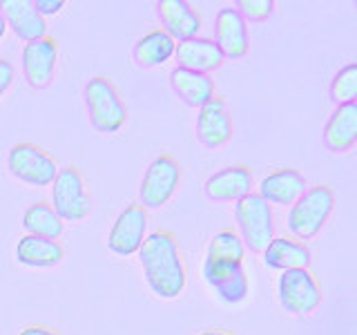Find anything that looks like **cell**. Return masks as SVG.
I'll return each mask as SVG.
<instances>
[{"label": "cell", "mask_w": 357, "mask_h": 335, "mask_svg": "<svg viewBox=\"0 0 357 335\" xmlns=\"http://www.w3.org/2000/svg\"><path fill=\"white\" fill-rule=\"evenodd\" d=\"M22 228L27 230V234L33 237H45L59 241L63 237L65 221L56 215V210L47 201H36L33 206H29L22 215Z\"/></svg>", "instance_id": "obj_24"}, {"label": "cell", "mask_w": 357, "mask_h": 335, "mask_svg": "<svg viewBox=\"0 0 357 335\" xmlns=\"http://www.w3.org/2000/svg\"><path fill=\"white\" fill-rule=\"evenodd\" d=\"M215 43L228 59H241L250 52V38L245 18L237 7H223L215 18Z\"/></svg>", "instance_id": "obj_12"}, {"label": "cell", "mask_w": 357, "mask_h": 335, "mask_svg": "<svg viewBox=\"0 0 357 335\" xmlns=\"http://www.w3.org/2000/svg\"><path fill=\"white\" fill-rule=\"evenodd\" d=\"M206 195L215 201H239L250 195L252 170L248 165H230L208 177Z\"/></svg>", "instance_id": "obj_16"}, {"label": "cell", "mask_w": 357, "mask_h": 335, "mask_svg": "<svg viewBox=\"0 0 357 335\" xmlns=\"http://www.w3.org/2000/svg\"><path fill=\"white\" fill-rule=\"evenodd\" d=\"M16 260L29 268H52L65 260V246L54 239L25 234L16 244Z\"/></svg>", "instance_id": "obj_22"}, {"label": "cell", "mask_w": 357, "mask_h": 335, "mask_svg": "<svg viewBox=\"0 0 357 335\" xmlns=\"http://www.w3.org/2000/svg\"><path fill=\"white\" fill-rule=\"evenodd\" d=\"M197 137L206 148H219V145L228 143L232 137V117L226 107V100L221 96H215L199 107L197 114Z\"/></svg>", "instance_id": "obj_14"}, {"label": "cell", "mask_w": 357, "mask_h": 335, "mask_svg": "<svg viewBox=\"0 0 357 335\" xmlns=\"http://www.w3.org/2000/svg\"><path fill=\"white\" fill-rule=\"evenodd\" d=\"M11 83H14V65L7 59H0V98L11 87Z\"/></svg>", "instance_id": "obj_29"}, {"label": "cell", "mask_w": 357, "mask_h": 335, "mask_svg": "<svg viewBox=\"0 0 357 335\" xmlns=\"http://www.w3.org/2000/svg\"><path fill=\"white\" fill-rule=\"evenodd\" d=\"M52 206L67 223H81L89 215L87 184L76 165H65L56 174L52 184Z\"/></svg>", "instance_id": "obj_5"}, {"label": "cell", "mask_w": 357, "mask_h": 335, "mask_svg": "<svg viewBox=\"0 0 357 335\" xmlns=\"http://www.w3.org/2000/svg\"><path fill=\"white\" fill-rule=\"evenodd\" d=\"M18 335H63V333L54 331L50 327H25Z\"/></svg>", "instance_id": "obj_30"}, {"label": "cell", "mask_w": 357, "mask_h": 335, "mask_svg": "<svg viewBox=\"0 0 357 335\" xmlns=\"http://www.w3.org/2000/svg\"><path fill=\"white\" fill-rule=\"evenodd\" d=\"M234 219L239 226V237L243 246H248L252 253H264L268 244L275 239V223L273 210L266 201L250 193L234 206Z\"/></svg>", "instance_id": "obj_4"}, {"label": "cell", "mask_w": 357, "mask_h": 335, "mask_svg": "<svg viewBox=\"0 0 357 335\" xmlns=\"http://www.w3.org/2000/svg\"><path fill=\"white\" fill-rule=\"evenodd\" d=\"M331 98L337 105L357 103V63L344 65L331 83Z\"/></svg>", "instance_id": "obj_26"}, {"label": "cell", "mask_w": 357, "mask_h": 335, "mask_svg": "<svg viewBox=\"0 0 357 335\" xmlns=\"http://www.w3.org/2000/svg\"><path fill=\"white\" fill-rule=\"evenodd\" d=\"M273 9H275L273 0H239L237 3L239 14L250 20H264L273 14Z\"/></svg>", "instance_id": "obj_27"}, {"label": "cell", "mask_w": 357, "mask_h": 335, "mask_svg": "<svg viewBox=\"0 0 357 335\" xmlns=\"http://www.w3.org/2000/svg\"><path fill=\"white\" fill-rule=\"evenodd\" d=\"M5 31H7V20H5V14H3V9H0V40H3Z\"/></svg>", "instance_id": "obj_32"}, {"label": "cell", "mask_w": 357, "mask_h": 335, "mask_svg": "<svg viewBox=\"0 0 357 335\" xmlns=\"http://www.w3.org/2000/svg\"><path fill=\"white\" fill-rule=\"evenodd\" d=\"M174 56L178 61V67H185V70L208 74L212 70H219L226 61V56L219 50V45L210 38H190L183 43H176Z\"/></svg>", "instance_id": "obj_17"}, {"label": "cell", "mask_w": 357, "mask_h": 335, "mask_svg": "<svg viewBox=\"0 0 357 335\" xmlns=\"http://www.w3.org/2000/svg\"><path fill=\"white\" fill-rule=\"evenodd\" d=\"M264 264L275 271H301L310 264V251L295 237H275L264 251Z\"/></svg>", "instance_id": "obj_19"}, {"label": "cell", "mask_w": 357, "mask_h": 335, "mask_svg": "<svg viewBox=\"0 0 357 335\" xmlns=\"http://www.w3.org/2000/svg\"><path fill=\"white\" fill-rule=\"evenodd\" d=\"M279 304L290 315H310L321 304V286L308 268L301 271H286L277 282Z\"/></svg>", "instance_id": "obj_7"}, {"label": "cell", "mask_w": 357, "mask_h": 335, "mask_svg": "<svg viewBox=\"0 0 357 335\" xmlns=\"http://www.w3.org/2000/svg\"><path fill=\"white\" fill-rule=\"evenodd\" d=\"M33 7H36V11L43 18H47V16L61 14V11L65 9V3H63V0H36Z\"/></svg>", "instance_id": "obj_28"}, {"label": "cell", "mask_w": 357, "mask_h": 335, "mask_svg": "<svg viewBox=\"0 0 357 335\" xmlns=\"http://www.w3.org/2000/svg\"><path fill=\"white\" fill-rule=\"evenodd\" d=\"M208 260L215 262H230V264H243L245 260V246L237 230H221L212 237L208 246Z\"/></svg>", "instance_id": "obj_25"}, {"label": "cell", "mask_w": 357, "mask_h": 335, "mask_svg": "<svg viewBox=\"0 0 357 335\" xmlns=\"http://www.w3.org/2000/svg\"><path fill=\"white\" fill-rule=\"evenodd\" d=\"M0 9L5 14L7 27H11V31L20 40L33 43L47 36V20L38 14L36 7L29 0H5Z\"/></svg>", "instance_id": "obj_15"}, {"label": "cell", "mask_w": 357, "mask_h": 335, "mask_svg": "<svg viewBox=\"0 0 357 335\" xmlns=\"http://www.w3.org/2000/svg\"><path fill=\"white\" fill-rule=\"evenodd\" d=\"M181 184V163L172 154H161L148 165L141 181V206L161 208L170 201Z\"/></svg>", "instance_id": "obj_8"}, {"label": "cell", "mask_w": 357, "mask_h": 335, "mask_svg": "<svg viewBox=\"0 0 357 335\" xmlns=\"http://www.w3.org/2000/svg\"><path fill=\"white\" fill-rule=\"evenodd\" d=\"M324 143L333 152H344L357 143V103L337 105L324 128Z\"/></svg>", "instance_id": "obj_21"}, {"label": "cell", "mask_w": 357, "mask_h": 335, "mask_svg": "<svg viewBox=\"0 0 357 335\" xmlns=\"http://www.w3.org/2000/svg\"><path fill=\"white\" fill-rule=\"evenodd\" d=\"M204 279L217 290V295L226 304H239L248 297V275H245L243 264H230V262H215L204 260Z\"/></svg>", "instance_id": "obj_10"}, {"label": "cell", "mask_w": 357, "mask_h": 335, "mask_svg": "<svg viewBox=\"0 0 357 335\" xmlns=\"http://www.w3.org/2000/svg\"><path fill=\"white\" fill-rule=\"evenodd\" d=\"M176 40L165 29H152L137 43L134 61L141 67H159L174 56Z\"/></svg>", "instance_id": "obj_23"}, {"label": "cell", "mask_w": 357, "mask_h": 335, "mask_svg": "<svg viewBox=\"0 0 357 335\" xmlns=\"http://www.w3.org/2000/svg\"><path fill=\"white\" fill-rule=\"evenodd\" d=\"M141 266L152 293L161 299H174L185 288V264L178 239L170 230H154L139 251Z\"/></svg>", "instance_id": "obj_1"}, {"label": "cell", "mask_w": 357, "mask_h": 335, "mask_svg": "<svg viewBox=\"0 0 357 335\" xmlns=\"http://www.w3.org/2000/svg\"><path fill=\"white\" fill-rule=\"evenodd\" d=\"M170 83L178 98L190 107H204L215 98V83L208 74L185 70V67H174L170 74Z\"/></svg>", "instance_id": "obj_20"}, {"label": "cell", "mask_w": 357, "mask_h": 335, "mask_svg": "<svg viewBox=\"0 0 357 335\" xmlns=\"http://www.w3.org/2000/svg\"><path fill=\"white\" fill-rule=\"evenodd\" d=\"M159 16L163 22V29L178 43L197 38L201 29L199 11L192 5L183 3V0H161Z\"/></svg>", "instance_id": "obj_18"}, {"label": "cell", "mask_w": 357, "mask_h": 335, "mask_svg": "<svg viewBox=\"0 0 357 335\" xmlns=\"http://www.w3.org/2000/svg\"><path fill=\"white\" fill-rule=\"evenodd\" d=\"M83 96H85L89 121H92L96 132L114 134L126 126V119H128L126 103H123L119 89L114 87V83H112L109 78L105 76L89 78L85 83Z\"/></svg>", "instance_id": "obj_2"}, {"label": "cell", "mask_w": 357, "mask_h": 335, "mask_svg": "<svg viewBox=\"0 0 357 335\" xmlns=\"http://www.w3.org/2000/svg\"><path fill=\"white\" fill-rule=\"evenodd\" d=\"M7 168L22 184L36 188L52 186L61 170L54 156L36 143H16L7 154Z\"/></svg>", "instance_id": "obj_6"}, {"label": "cell", "mask_w": 357, "mask_h": 335, "mask_svg": "<svg viewBox=\"0 0 357 335\" xmlns=\"http://www.w3.org/2000/svg\"><path fill=\"white\" fill-rule=\"evenodd\" d=\"M56 63H59V40L50 34L40 40L27 43L22 50V74L31 87H47L54 78Z\"/></svg>", "instance_id": "obj_11"}, {"label": "cell", "mask_w": 357, "mask_h": 335, "mask_svg": "<svg viewBox=\"0 0 357 335\" xmlns=\"http://www.w3.org/2000/svg\"><path fill=\"white\" fill-rule=\"evenodd\" d=\"M199 335H234V333L223 331V329H208V331H201Z\"/></svg>", "instance_id": "obj_31"}, {"label": "cell", "mask_w": 357, "mask_h": 335, "mask_svg": "<svg viewBox=\"0 0 357 335\" xmlns=\"http://www.w3.org/2000/svg\"><path fill=\"white\" fill-rule=\"evenodd\" d=\"M145 232H148V212L141 204H130L126 210L116 217L114 226L109 230L107 246L109 251L119 257H130L145 241Z\"/></svg>", "instance_id": "obj_9"}, {"label": "cell", "mask_w": 357, "mask_h": 335, "mask_svg": "<svg viewBox=\"0 0 357 335\" xmlns=\"http://www.w3.org/2000/svg\"><path fill=\"white\" fill-rule=\"evenodd\" d=\"M306 193V179L295 168H277L259 184V195L268 206H293Z\"/></svg>", "instance_id": "obj_13"}, {"label": "cell", "mask_w": 357, "mask_h": 335, "mask_svg": "<svg viewBox=\"0 0 357 335\" xmlns=\"http://www.w3.org/2000/svg\"><path fill=\"white\" fill-rule=\"evenodd\" d=\"M333 210H335V195L328 186L317 184L312 188H306V193L295 201L288 212V228L301 241L312 239L326 226Z\"/></svg>", "instance_id": "obj_3"}]
</instances>
